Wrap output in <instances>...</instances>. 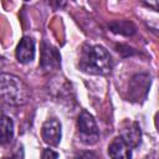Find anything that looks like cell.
I'll return each instance as SVG.
<instances>
[{
	"instance_id": "obj_7",
	"label": "cell",
	"mask_w": 159,
	"mask_h": 159,
	"mask_svg": "<svg viewBox=\"0 0 159 159\" xmlns=\"http://www.w3.org/2000/svg\"><path fill=\"white\" fill-rule=\"evenodd\" d=\"M35 57V42L31 37H22L16 47V58L21 63L31 62Z\"/></svg>"
},
{
	"instance_id": "obj_9",
	"label": "cell",
	"mask_w": 159,
	"mask_h": 159,
	"mask_svg": "<svg viewBox=\"0 0 159 159\" xmlns=\"http://www.w3.org/2000/svg\"><path fill=\"white\" fill-rule=\"evenodd\" d=\"M12 134H14L12 120L6 116H1L0 117V145L9 143L12 139Z\"/></svg>"
},
{
	"instance_id": "obj_11",
	"label": "cell",
	"mask_w": 159,
	"mask_h": 159,
	"mask_svg": "<svg viewBox=\"0 0 159 159\" xmlns=\"http://www.w3.org/2000/svg\"><path fill=\"white\" fill-rule=\"evenodd\" d=\"M41 159H58V154L56 152H53L52 149H45L42 152Z\"/></svg>"
},
{
	"instance_id": "obj_3",
	"label": "cell",
	"mask_w": 159,
	"mask_h": 159,
	"mask_svg": "<svg viewBox=\"0 0 159 159\" xmlns=\"http://www.w3.org/2000/svg\"><path fill=\"white\" fill-rule=\"evenodd\" d=\"M77 127H78V133L81 137V140L86 144H94L98 140L99 132L97 128V124L93 119V117L86 112L82 111L78 116L77 119Z\"/></svg>"
},
{
	"instance_id": "obj_5",
	"label": "cell",
	"mask_w": 159,
	"mask_h": 159,
	"mask_svg": "<svg viewBox=\"0 0 159 159\" xmlns=\"http://www.w3.org/2000/svg\"><path fill=\"white\" fill-rule=\"evenodd\" d=\"M60 53L58 51L52 47L51 45H47L46 42L42 43V50H41V61H40V66L46 70V71H50V70H53V68H57L60 66Z\"/></svg>"
},
{
	"instance_id": "obj_2",
	"label": "cell",
	"mask_w": 159,
	"mask_h": 159,
	"mask_svg": "<svg viewBox=\"0 0 159 159\" xmlns=\"http://www.w3.org/2000/svg\"><path fill=\"white\" fill-rule=\"evenodd\" d=\"M30 98L27 86L16 76L0 73V99L7 104L21 106Z\"/></svg>"
},
{
	"instance_id": "obj_4",
	"label": "cell",
	"mask_w": 159,
	"mask_h": 159,
	"mask_svg": "<svg viewBox=\"0 0 159 159\" xmlns=\"http://www.w3.org/2000/svg\"><path fill=\"white\" fill-rule=\"evenodd\" d=\"M41 137L48 145L56 147L61 140V124L56 118L47 119L41 128Z\"/></svg>"
},
{
	"instance_id": "obj_8",
	"label": "cell",
	"mask_w": 159,
	"mask_h": 159,
	"mask_svg": "<svg viewBox=\"0 0 159 159\" xmlns=\"http://www.w3.org/2000/svg\"><path fill=\"white\" fill-rule=\"evenodd\" d=\"M108 154L111 159H130V148L120 137H117L109 144Z\"/></svg>"
},
{
	"instance_id": "obj_12",
	"label": "cell",
	"mask_w": 159,
	"mask_h": 159,
	"mask_svg": "<svg viewBox=\"0 0 159 159\" xmlns=\"http://www.w3.org/2000/svg\"><path fill=\"white\" fill-rule=\"evenodd\" d=\"M5 159H11V158H5Z\"/></svg>"
},
{
	"instance_id": "obj_1",
	"label": "cell",
	"mask_w": 159,
	"mask_h": 159,
	"mask_svg": "<svg viewBox=\"0 0 159 159\" xmlns=\"http://www.w3.org/2000/svg\"><path fill=\"white\" fill-rule=\"evenodd\" d=\"M80 68L91 75H107L112 68L111 56L102 46H84L80 57Z\"/></svg>"
},
{
	"instance_id": "obj_10",
	"label": "cell",
	"mask_w": 159,
	"mask_h": 159,
	"mask_svg": "<svg viewBox=\"0 0 159 159\" xmlns=\"http://www.w3.org/2000/svg\"><path fill=\"white\" fill-rule=\"evenodd\" d=\"M109 27L112 29L113 32L116 34H122V35H133L135 32V26L129 22V21H114L112 24H109Z\"/></svg>"
},
{
	"instance_id": "obj_6",
	"label": "cell",
	"mask_w": 159,
	"mask_h": 159,
	"mask_svg": "<svg viewBox=\"0 0 159 159\" xmlns=\"http://www.w3.org/2000/svg\"><path fill=\"white\" fill-rule=\"evenodd\" d=\"M140 128L135 122H124L122 125L120 138L129 148H134L140 142Z\"/></svg>"
}]
</instances>
